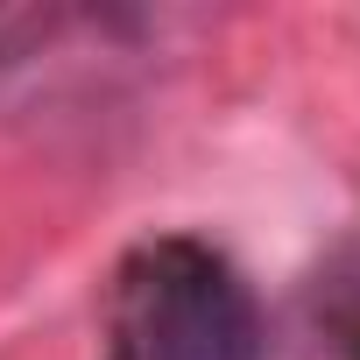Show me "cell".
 Segmentation results:
<instances>
[{"label":"cell","instance_id":"1","mask_svg":"<svg viewBox=\"0 0 360 360\" xmlns=\"http://www.w3.org/2000/svg\"><path fill=\"white\" fill-rule=\"evenodd\" d=\"M134 346L141 360H262L255 290L205 248H155L134 283Z\"/></svg>","mask_w":360,"mask_h":360}]
</instances>
